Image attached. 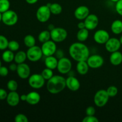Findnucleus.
Listing matches in <instances>:
<instances>
[{
  "label": "nucleus",
  "mask_w": 122,
  "mask_h": 122,
  "mask_svg": "<svg viewBox=\"0 0 122 122\" xmlns=\"http://www.w3.org/2000/svg\"><path fill=\"white\" fill-rule=\"evenodd\" d=\"M9 70L11 71H16L17 69V63H11L9 66Z\"/></svg>",
  "instance_id": "obj_43"
},
{
  "label": "nucleus",
  "mask_w": 122,
  "mask_h": 122,
  "mask_svg": "<svg viewBox=\"0 0 122 122\" xmlns=\"http://www.w3.org/2000/svg\"><path fill=\"white\" fill-rule=\"evenodd\" d=\"M121 45L122 44L119 39L116 38H110L105 44V48L108 52L112 53L119 51Z\"/></svg>",
  "instance_id": "obj_14"
},
{
  "label": "nucleus",
  "mask_w": 122,
  "mask_h": 122,
  "mask_svg": "<svg viewBox=\"0 0 122 122\" xmlns=\"http://www.w3.org/2000/svg\"><path fill=\"white\" fill-rule=\"evenodd\" d=\"M40 101L41 95L38 92L31 91L27 94V99L26 102L29 104L35 106L38 104Z\"/></svg>",
  "instance_id": "obj_19"
},
{
  "label": "nucleus",
  "mask_w": 122,
  "mask_h": 122,
  "mask_svg": "<svg viewBox=\"0 0 122 122\" xmlns=\"http://www.w3.org/2000/svg\"><path fill=\"white\" fill-rule=\"evenodd\" d=\"M77 27H78L79 29H82L86 28L85 27V24L84 21H81L77 24Z\"/></svg>",
  "instance_id": "obj_44"
},
{
  "label": "nucleus",
  "mask_w": 122,
  "mask_h": 122,
  "mask_svg": "<svg viewBox=\"0 0 122 122\" xmlns=\"http://www.w3.org/2000/svg\"><path fill=\"white\" fill-rule=\"evenodd\" d=\"M110 34L107 30L100 29L97 30L94 35V39L98 44H105L110 39Z\"/></svg>",
  "instance_id": "obj_12"
},
{
  "label": "nucleus",
  "mask_w": 122,
  "mask_h": 122,
  "mask_svg": "<svg viewBox=\"0 0 122 122\" xmlns=\"http://www.w3.org/2000/svg\"><path fill=\"white\" fill-rule=\"evenodd\" d=\"M116 11L120 15L122 16V0H119L116 2Z\"/></svg>",
  "instance_id": "obj_38"
},
{
  "label": "nucleus",
  "mask_w": 122,
  "mask_h": 122,
  "mask_svg": "<svg viewBox=\"0 0 122 122\" xmlns=\"http://www.w3.org/2000/svg\"><path fill=\"white\" fill-rule=\"evenodd\" d=\"M2 13L0 12V22L2 21Z\"/></svg>",
  "instance_id": "obj_48"
},
{
  "label": "nucleus",
  "mask_w": 122,
  "mask_h": 122,
  "mask_svg": "<svg viewBox=\"0 0 122 122\" xmlns=\"http://www.w3.org/2000/svg\"><path fill=\"white\" fill-rule=\"evenodd\" d=\"M45 81L46 80L43 77L41 74L35 73L29 76L28 78V83L31 88L39 89L44 86Z\"/></svg>",
  "instance_id": "obj_5"
},
{
  "label": "nucleus",
  "mask_w": 122,
  "mask_h": 122,
  "mask_svg": "<svg viewBox=\"0 0 122 122\" xmlns=\"http://www.w3.org/2000/svg\"><path fill=\"white\" fill-rule=\"evenodd\" d=\"M26 2L29 4H35L38 1V0H25Z\"/></svg>",
  "instance_id": "obj_45"
},
{
  "label": "nucleus",
  "mask_w": 122,
  "mask_h": 122,
  "mask_svg": "<svg viewBox=\"0 0 122 122\" xmlns=\"http://www.w3.org/2000/svg\"><path fill=\"white\" fill-rule=\"evenodd\" d=\"M26 99H27V94H23L20 96V100L22 101H26Z\"/></svg>",
  "instance_id": "obj_46"
},
{
  "label": "nucleus",
  "mask_w": 122,
  "mask_h": 122,
  "mask_svg": "<svg viewBox=\"0 0 122 122\" xmlns=\"http://www.w3.org/2000/svg\"><path fill=\"white\" fill-rule=\"evenodd\" d=\"M95 112H96L95 108L93 106H89L87 107L85 110V113L86 116H95Z\"/></svg>",
  "instance_id": "obj_39"
},
{
  "label": "nucleus",
  "mask_w": 122,
  "mask_h": 122,
  "mask_svg": "<svg viewBox=\"0 0 122 122\" xmlns=\"http://www.w3.org/2000/svg\"><path fill=\"white\" fill-rule=\"evenodd\" d=\"M7 87L10 91H16L18 88V83L15 80H10L7 82Z\"/></svg>",
  "instance_id": "obj_34"
},
{
  "label": "nucleus",
  "mask_w": 122,
  "mask_h": 122,
  "mask_svg": "<svg viewBox=\"0 0 122 122\" xmlns=\"http://www.w3.org/2000/svg\"><path fill=\"white\" fill-rule=\"evenodd\" d=\"M51 39L56 43L62 42L66 39L68 33L66 30L63 27H54L50 31Z\"/></svg>",
  "instance_id": "obj_3"
},
{
  "label": "nucleus",
  "mask_w": 122,
  "mask_h": 122,
  "mask_svg": "<svg viewBox=\"0 0 122 122\" xmlns=\"http://www.w3.org/2000/svg\"><path fill=\"white\" fill-rule=\"evenodd\" d=\"M8 93L3 88H0V100H4L7 98Z\"/></svg>",
  "instance_id": "obj_41"
},
{
  "label": "nucleus",
  "mask_w": 122,
  "mask_h": 122,
  "mask_svg": "<svg viewBox=\"0 0 122 122\" xmlns=\"http://www.w3.org/2000/svg\"><path fill=\"white\" fill-rule=\"evenodd\" d=\"M109 98L110 97L106 90L100 89L95 93L94 97V102L97 107H102L107 104Z\"/></svg>",
  "instance_id": "obj_4"
},
{
  "label": "nucleus",
  "mask_w": 122,
  "mask_h": 122,
  "mask_svg": "<svg viewBox=\"0 0 122 122\" xmlns=\"http://www.w3.org/2000/svg\"><path fill=\"white\" fill-rule=\"evenodd\" d=\"M88 66L91 69H98L103 66L104 60L99 54H93L89 56L86 60Z\"/></svg>",
  "instance_id": "obj_11"
},
{
  "label": "nucleus",
  "mask_w": 122,
  "mask_h": 122,
  "mask_svg": "<svg viewBox=\"0 0 122 122\" xmlns=\"http://www.w3.org/2000/svg\"><path fill=\"white\" fill-rule=\"evenodd\" d=\"M66 87L71 91H77L80 89L81 83L78 79L74 76H70L66 79Z\"/></svg>",
  "instance_id": "obj_17"
},
{
  "label": "nucleus",
  "mask_w": 122,
  "mask_h": 122,
  "mask_svg": "<svg viewBox=\"0 0 122 122\" xmlns=\"http://www.w3.org/2000/svg\"><path fill=\"white\" fill-rule=\"evenodd\" d=\"M89 35V30L86 28L79 29L77 33V39L78 41L83 42L88 39Z\"/></svg>",
  "instance_id": "obj_25"
},
{
  "label": "nucleus",
  "mask_w": 122,
  "mask_h": 122,
  "mask_svg": "<svg viewBox=\"0 0 122 122\" xmlns=\"http://www.w3.org/2000/svg\"><path fill=\"white\" fill-rule=\"evenodd\" d=\"M23 42L26 47L30 48L35 45L36 39L32 35H27L24 38Z\"/></svg>",
  "instance_id": "obj_28"
},
{
  "label": "nucleus",
  "mask_w": 122,
  "mask_h": 122,
  "mask_svg": "<svg viewBox=\"0 0 122 122\" xmlns=\"http://www.w3.org/2000/svg\"><path fill=\"white\" fill-rule=\"evenodd\" d=\"M9 69L5 66H1L0 67V76L2 77H5L8 75Z\"/></svg>",
  "instance_id": "obj_40"
},
{
  "label": "nucleus",
  "mask_w": 122,
  "mask_h": 122,
  "mask_svg": "<svg viewBox=\"0 0 122 122\" xmlns=\"http://www.w3.org/2000/svg\"><path fill=\"white\" fill-rule=\"evenodd\" d=\"M27 58L26 52L23 51H19L16 52L14 56V61L17 64L25 63Z\"/></svg>",
  "instance_id": "obj_24"
},
{
  "label": "nucleus",
  "mask_w": 122,
  "mask_h": 122,
  "mask_svg": "<svg viewBox=\"0 0 122 122\" xmlns=\"http://www.w3.org/2000/svg\"><path fill=\"white\" fill-rule=\"evenodd\" d=\"M50 11H51V14H54V15H58L61 14L63 11L62 6L58 3H51V5L50 7Z\"/></svg>",
  "instance_id": "obj_29"
},
{
  "label": "nucleus",
  "mask_w": 122,
  "mask_h": 122,
  "mask_svg": "<svg viewBox=\"0 0 122 122\" xmlns=\"http://www.w3.org/2000/svg\"><path fill=\"white\" fill-rule=\"evenodd\" d=\"M8 39L5 36L0 35V50L4 51L8 48Z\"/></svg>",
  "instance_id": "obj_32"
},
{
  "label": "nucleus",
  "mask_w": 122,
  "mask_h": 122,
  "mask_svg": "<svg viewBox=\"0 0 122 122\" xmlns=\"http://www.w3.org/2000/svg\"><path fill=\"white\" fill-rule=\"evenodd\" d=\"M69 53L71 58L77 62L86 61L90 56L88 46L79 41L70 45L69 48Z\"/></svg>",
  "instance_id": "obj_1"
},
{
  "label": "nucleus",
  "mask_w": 122,
  "mask_h": 122,
  "mask_svg": "<svg viewBox=\"0 0 122 122\" xmlns=\"http://www.w3.org/2000/svg\"><path fill=\"white\" fill-rule=\"evenodd\" d=\"M14 52L10 50H4L2 54V59L4 62L7 63H11L13 61H14Z\"/></svg>",
  "instance_id": "obj_26"
},
{
  "label": "nucleus",
  "mask_w": 122,
  "mask_h": 122,
  "mask_svg": "<svg viewBox=\"0 0 122 122\" xmlns=\"http://www.w3.org/2000/svg\"><path fill=\"white\" fill-rule=\"evenodd\" d=\"M58 58L53 56H48L45 58L44 64L46 67L49 68L52 70L57 69L58 65Z\"/></svg>",
  "instance_id": "obj_21"
},
{
  "label": "nucleus",
  "mask_w": 122,
  "mask_h": 122,
  "mask_svg": "<svg viewBox=\"0 0 122 122\" xmlns=\"http://www.w3.org/2000/svg\"><path fill=\"white\" fill-rule=\"evenodd\" d=\"M27 59L32 62H37L41 59L43 55L41 47L35 45L32 47L28 48L26 51Z\"/></svg>",
  "instance_id": "obj_7"
},
{
  "label": "nucleus",
  "mask_w": 122,
  "mask_h": 122,
  "mask_svg": "<svg viewBox=\"0 0 122 122\" xmlns=\"http://www.w3.org/2000/svg\"><path fill=\"white\" fill-rule=\"evenodd\" d=\"M107 94L110 97H114L116 96L118 94V88L115 86H110L106 89Z\"/></svg>",
  "instance_id": "obj_35"
},
{
  "label": "nucleus",
  "mask_w": 122,
  "mask_h": 122,
  "mask_svg": "<svg viewBox=\"0 0 122 122\" xmlns=\"http://www.w3.org/2000/svg\"><path fill=\"white\" fill-rule=\"evenodd\" d=\"M99 120L95 116H86L82 120V122H98Z\"/></svg>",
  "instance_id": "obj_37"
},
{
  "label": "nucleus",
  "mask_w": 122,
  "mask_h": 122,
  "mask_svg": "<svg viewBox=\"0 0 122 122\" xmlns=\"http://www.w3.org/2000/svg\"><path fill=\"white\" fill-rule=\"evenodd\" d=\"M1 66H2V65H1V60H0V67H1Z\"/></svg>",
  "instance_id": "obj_51"
},
{
  "label": "nucleus",
  "mask_w": 122,
  "mask_h": 122,
  "mask_svg": "<svg viewBox=\"0 0 122 122\" xmlns=\"http://www.w3.org/2000/svg\"><path fill=\"white\" fill-rule=\"evenodd\" d=\"M10 2L9 0H0V12L2 13L10 10Z\"/></svg>",
  "instance_id": "obj_30"
},
{
  "label": "nucleus",
  "mask_w": 122,
  "mask_h": 122,
  "mask_svg": "<svg viewBox=\"0 0 122 122\" xmlns=\"http://www.w3.org/2000/svg\"><path fill=\"white\" fill-rule=\"evenodd\" d=\"M54 25H51H51H49V26H48V29H49V30H50V31H51V30H52V29H53L54 28Z\"/></svg>",
  "instance_id": "obj_47"
},
{
  "label": "nucleus",
  "mask_w": 122,
  "mask_h": 122,
  "mask_svg": "<svg viewBox=\"0 0 122 122\" xmlns=\"http://www.w3.org/2000/svg\"><path fill=\"white\" fill-rule=\"evenodd\" d=\"M66 87V79L61 75H54L47 81L46 89L52 94H58Z\"/></svg>",
  "instance_id": "obj_2"
},
{
  "label": "nucleus",
  "mask_w": 122,
  "mask_h": 122,
  "mask_svg": "<svg viewBox=\"0 0 122 122\" xmlns=\"http://www.w3.org/2000/svg\"><path fill=\"white\" fill-rule=\"evenodd\" d=\"M51 13L50 7L46 5H43L38 8L36 13V19L39 22L45 23L48 21L51 17Z\"/></svg>",
  "instance_id": "obj_8"
},
{
  "label": "nucleus",
  "mask_w": 122,
  "mask_h": 122,
  "mask_svg": "<svg viewBox=\"0 0 122 122\" xmlns=\"http://www.w3.org/2000/svg\"><path fill=\"white\" fill-rule=\"evenodd\" d=\"M55 54L56 55V57L58 59L64 57V52H63V50H57Z\"/></svg>",
  "instance_id": "obj_42"
},
{
  "label": "nucleus",
  "mask_w": 122,
  "mask_h": 122,
  "mask_svg": "<svg viewBox=\"0 0 122 122\" xmlns=\"http://www.w3.org/2000/svg\"><path fill=\"white\" fill-rule=\"evenodd\" d=\"M89 67L86 61H78L76 64V70L77 72L81 75H85L89 71Z\"/></svg>",
  "instance_id": "obj_22"
},
{
  "label": "nucleus",
  "mask_w": 122,
  "mask_h": 122,
  "mask_svg": "<svg viewBox=\"0 0 122 122\" xmlns=\"http://www.w3.org/2000/svg\"><path fill=\"white\" fill-rule=\"evenodd\" d=\"M43 55L45 57L54 56L57 50L56 42L52 40H49L43 43L41 46Z\"/></svg>",
  "instance_id": "obj_10"
},
{
  "label": "nucleus",
  "mask_w": 122,
  "mask_h": 122,
  "mask_svg": "<svg viewBox=\"0 0 122 122\" xmlns=\"http://www.w3.org/2000/svg\"><path fill=\"white\" fill-rule=\"evenodd\" d=\"M18 19L19 17L17 14L11 10H8L7 11L2 13V21L7 26H14L17 23Z\"/></svg>",
  "instance_id": "obj_6"
},
{
  "label": "nucleus",
  "mask_w": 122,
  "mask_h": 122,
  "mask_svg": "<svg viewBox=\"0 0 122 122\" xmlns=\"http://www.w3.org/2000/svg\"><path fill=\"white\" fill-rule=\"evenodd\" d=\"M41 75L46 81H48V80L51 79L54 76L53 70L46 67L42 70V71L41 73Z\"/></svg>",
  "instance_id": "obj_31"
},
{
  "label": "nucleus",
  "mask_w": 122,
  "mask_h": 122,
  "mask_svg": "<svg viewBox=\"0 0 122 122\" xmlns=\"http://www.w3.org/2000/svg\"><path fill=\"white\" fill-rule=\"evenodd\" d=\"M85 27L89 30H93L97 28L99 23L97 15L94 14H89L84 20Z\"/></svg>",
  "instance_id": "obj_15"
},
{
  "label": "nucleus",
  "mask_w": 122,
  "mask_h": 122,
  "mask_svg": "<svg viewBox=\"0 0 122 122\" xmlns=\"http://www.w3.org/2000/svg\"><path fill=\"white\" fill-rule=\"evenodd\" d=\"M89 14H90L89 9L85 5L79 6L74 12V15L76 19L79 20H85Z\"/></svg>",
  "instance_id": "obj_16"
},
{
  "label": "nucleus",
  "mask_w": 122,
  "mask_h": 122,
  "mask_svg": "<svg viewBox=\"0 0 122 122\" xmlns=\"http://www.w3.org/2000/svg\"><path fill=\"white\" fill-rule=\"evenodd\" d=\"M119 40H120V43H121V44L122 45V35L121 36H120V39H119Z\"/></svg>",
  "instance_id": "obj_49"
},
{
  "label": "nucleus",
  "mask_w": 122,
  "mask_h": 122,
  "mask_svg": "<svg viewBox=\"0 0 122 122\" xmlns=\"http://www.w3.org/2000/svg\"><path fill=\"white\" fill-rule=\"evenodd\" d=\"M72 63L71 60L67 57H62L58 59L57 69L60 73L62 75L67 74L71 71Z\"/></svg>",
  "instance_id": "obj_9"
},
{
  "label": "nucleus",
  "mask_w": 122,
  "mask_h": 122,
  "mask_svg": "<svg viewBox=\"0 0 122 122\" xmlns=\"http://www.w3.org/2000/svg\"><path fill=\"white\" fill-rule=\"evenodd\" d=\"M111 1H112V2H117L118 1H119V0H110Z\"/></svg>",
  "instance_id": "obj_50"
},
{
  "label": "nucleus",
  "mask_w": 122,
  "mask_h": 122,
  "mask_svg": "<svg viewBox=\"0 0 122 122\" xmlns=\"http://www.w3.org/2000/svg\"><path fill=\"white\" fill-rule=\"evenodd\" d=\"M38 41L41 43L45 42L51 39V33L49 30H44L41 31L38 35Z\"/></svg>",
  "instance_id": "obj_27"
},
{
  "label": "nucleus",
  "mask_w": 122,
  "mask_h": 122,
  "mask_svg": "<svg viewBox=\"0 0 122 122\" xmlns=\"http://www.w3.org/2000/svg\"><path fill=\"white\" fill-rule=\"evenodd\" d=\"M8 50H11V51H13V52H15L17 51L20 48V44L17 41L12 40L9 41L8 45Z\"/></svg>",
  "instance_id": "obj_33"
},
{
  "label": "nucleus",
  "mask_w": 122,
  "mask_h": 122,
  "mask_svg": "<svg viewBox=\"0 0 122 122\" xmlns=\"http://www.w3.org/2000/svg\"><path fill=\"white\" fill-rule=\"evenodd\" d=\"M17 74L20 78L26 79L30 76V68L26 63H23L17 64V69L16 70Z\"/></svg>",
  "instance_id": "obj_13"
},
{
  "label": "nucleus",
  "mask_w": 122,
  "mask_h": 122,
  "mask_svg": "<svg viewBox=\"0 0 122 122\" xmlns=\"http://www.w3.org/2000/svg\"><path fill=\"white\" fill-rule=\"evenodd\" d=\"M6 101L10 106L15 107L20 102V96L16 91H10L7 95Z\"/></svg>",
  "instance_id": "obj_18"
},
{
  "label": "nucleus",
  "mask_w": 122,
  "mask_h": 122,
  "mask_svg": "<svg viewBox=\"0 0 122 122\" xmlns=\"http://www.w3.org/2000/svg\"><path fill=\"white\" fill-rule=\"evenodd\" d=\"M14 121L15 122H28L29 119L26 115L21 114V113H19L15 116Z\"/></svg>",
  "instance_id": "obj_36"
},
{
  "label": "nucleus",
  "mask_w": 122,
  "mask_h": 122,
  "mask_svg": "<svg viewBox=\"0 0 122 122\" xmlns=\"http://www.w3.org/2000/svg\"><path fill=\"white\" fill-rule=\"evenodd\" d=\"M111 30L114 34L119 35L122 33V21L116 20L112 22L111 25Z\"/></svg>",
  "instance_id": "obj_23"
},
{
  "label": "nucleus",
  "mask_w": 122,
  "mask_h": 122,
  "mask_svg": "<svg viewBox=\"0 0 122 122\" xmlns=\"http://www.w3.org/2000/svg\"><path fill=\"white\" fill-rule=\"evenodd\" d=\"M110 61L112 65L117 66L122 63V53L119 51L111 53L110 56Z\"/></svg>",
  "instance_id": "obj_20"
}]
</instances>
